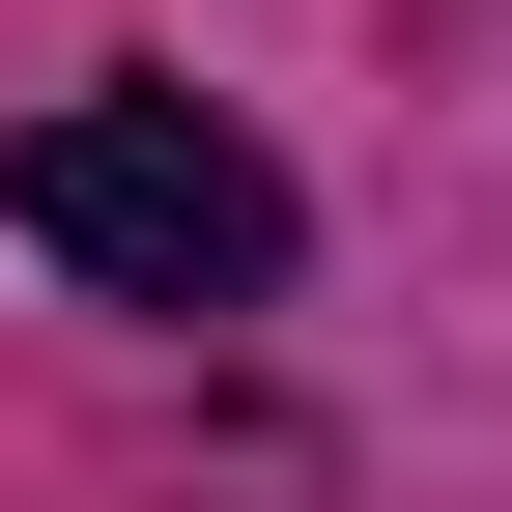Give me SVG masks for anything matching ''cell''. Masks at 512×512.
<instances>
[{
  "label": "cell",
  "mask_w": 512,
  "mask_h": 512,
  "mask_svg": "<svg viewBox=\"0 0 512 512\" xmlns=\"http://www.w3.org/2000/svg\"><path fill=\"white\" fill-rule=\"evenodd\" d=\"M0 228H29L57 285H114V313H256V285L313 256L285 143L200 114V86H57L29 143H0Z\"/></svg>",
  "instance_id": "obj_1"
}]
</instances>
